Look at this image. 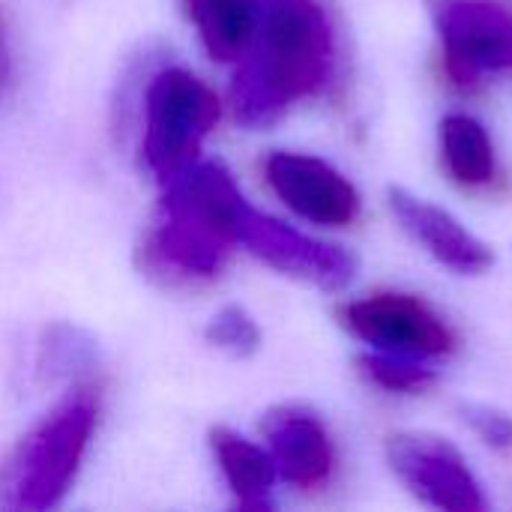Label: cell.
Returning a JSON list of instances; mask_svg holds the SVG:
<instances>
[{
    "mask_svg": "<svg viewBox=\"0 0 512 512\" xmlns=\"http://www.w3.org/2000/svg\"><path fill=\"white\" fill-rule=\"evenodd\" d=\"M165 183L156 225L141 246L144 270L165 285L207 282L219 276L237 246V225L249 201L219 162H192Z\"/></svg>",
    "mask_w": 512,
    "mask_h": 512,
    "instance_id": "obj_2",
    "label": "cell"
},
{
    "mask_svg": "<svg viewBox=\"0 0 512 512\" xmlns=\"http://www.w3.org/2000/svg\"><path fill=\"white\" fill-rule=\"evenodd\" d=\"M264 438L270 444V459L276 474L297 489H315L327 483L333 471V444L324 423L294 405L273 408L264 423Z\"/></svg>",
    "mask_w": 512,
    "mask_h": 512,
    "instance_id": "obj_11",
    "label": "cell"
},
{
    "mask_svg": "<svg viewBox=\"0 0 512 512\" xmlns=\"http://www.w3.org/2000/svg\"><path fill=\"white\" fill-rule=\"evenodd\" d=\"M210 447L216 453V462L243 510H270V492L276 483V465L270 453L255 447L252 441L240 438L231 429H213Z\"/></svg>",
    "mask_w": 512,
    "mask_h": 512,
    "instance_id": "obj_12",
    "label": "cell"
},
{
    "mask_svg": "<svg viewBox=\"0 0 512 512\" xmlns=\"http://www.w3.org/2000/svg\"><path fill=\"white\" fill-rule=\"evenodd\" d=\"M270 189L303 219L315 225H351L360 213V195L354 183L318 156L306 153H270L264 162Z\"/></svg>",
    "mask_w": 512,
    "mask_h": 512,
    "instance_id": "obj_9",
    "label": "cell"
},
{
    "mask_svg": "<svg viewBox=\"0 0 512 512\" xmlns=\"http://www.w3.org/2000/svg\"><path fill=\"white\" fill-rule=\"evenodd\" d=\"M339 324L375 351L405 357H444L456 348L450 324L414 294L381 291L339 306Z\"/></svg>",
    "mask_w": 512,
    "mask_h": 512,
    "instance_id": "obj_6",
    "label": "cell"
},
{
    "mask_svg": "<svg viewBox=\"0 0 512 512\" xmlns=\"http://www.w3.org/2000/svg\"><path fill=\"white\" fill-rule=\"evenodd\" d=\"M6 81H9V51H6L3 36H0V93H3Z\"/></svg>",
    "mask_w": 512,
    "mask_h": 512,
    "instance_id": "obj_19",
    "label": "cell"
},
{
    "mask_svg": "<svg viewBox=\"0 0 512 512\" xmlns=\"http://www.w3.org/2000/svg\"><path fill=\"white\" fill-rule=\"evenodd\" d=\"M219 120L216 93L192 72L162 69L147 87L144 159L159 180L189 168L201 141Z\"/></svg>",
    "mask_w": 512,
    "mask_h": 512,
    "instance_id": "obj_4",
    "label": "cell"
},
{
    "mask_svg": "<svg viewBox=\"0 0 512 512\" xmlns=\"http://www.w3.org/2000/svg\"><path fill=\"white\" fill-rule=\"evenodd\" d=\"M96 426V399L78 390L27 441L9 465L12 504L21 510H48L69 492Z\"/></svg>",
    "mask_w": 512,
    "mask_h": 512,
    "instance_id": "obj_3",
    "label": "cell"
},
{
    "mask_svg": "<svg viewBox=\"0 0 512 512\" xmlns=\"http://www.w3.org/2000/svg\"><path fill=\"white\" fill-rule=\"evenodd\" d=\"M237 243L246 246L255 258H261L273 270L309 282L321 291L348 288L360 267L354 252L336 243L315 240L267 213H258L249 204L237 225Z\"/></svg>",
    "mask_w": 512,
    "mask_h": 512,
    "instance_id": "obj_8",
    "label": "cell"
},
{
    "mask_svg": "<svg viewBox=\"0 0 512 512\" xmlns=\"http://www.w3.org/2000/svg\"><path fill=\"white\" fill-rule=\"evenodd\" d=\"M462 420L495 450H510L512 447V417L501 408L468 402L462 405Z\"/></svg>",
    "mask_w": 512,
    "mask_h": 512,
    "instance_id": "obj_18",
    "label": "cell"
},
{
    "mask_svg": "<svg viewBox=\"0 0 512 512\" xmlns=\"http://www.w3.org/2000/svg\"><path fill=\"white\" fill-rule=\"evenodd\" d=\"M387 201L402 231L417 246H423L441 267L459 276H480L495 264L492 246L471 234L450 210L417 198L402 186H390Z\"/></svg>",
    "mask_w": 512,
    "mask_h": 512,
    "instance_id": "obj_10",
    "label": "cell"
},
{
    "mask_svg": "<svg viewBox=\"0 0 512 512\" xmlns=\"http://www.w3.org/2000/svg\"><path fill=\"white\" fill-rule=\"evenodd\" d=\"M231 84L234 114L249 129L273 126L291 102L321 90L336 39L321 0H261L258 33Z\"/></svg>",
    "mask_w": 512,
    "mask_h": 512,
    "instance_id": "obj_1",
    "label": "cell"
},
{
    "mask_svg": "<svg viewBox=\"0 0 512 512\" xmlns=\"http://www.w3.org/2000/svg\"><path fill=\"white\" fill-rule=\"evenodd\" d=\"M387 462L402 486L423 504L447 512H483V489L465 456L444 438L396 432L387 438Z\"/></svg>",
    "mask_w": 512,
    "mask_h": 512,
    "instance_id": "obj_7",
    "label": "cell"
},
{
    "mask_svg": "<svg viewBox=\"0 0 512 512\" xmlns=\"http://www.w3.org/2000/svg\"><path fill=\"white\" fill-rule=\"evenodd\" d=\"M96 363V345L87 333L57 324L45 333L42 348H39V372L42 378H72Z\"/></svg>",
    "mask_w": 512,
    "mask_h": 512,
    "instance_id": "obj_16",
    "label": "cell"
},
{
    "mask_svg": "<svg viewBox=\"0 0 512 512\" xmlns=\"http://www.w3.org/2000/svg\"><path fill=\"white\" fill-rule=\"evenodd\" d=\"M441 159L450 177L462 186H483L495 177V147L480 120L447 114L438 126Z\"/></svg>",
    "mask_w": 512,
    "mask_h": 512,
    "instance_id": "obj_14",
    "label": "cell"
},
{
    "mask_svg": "<svg viewBox=\"0 0 512 512\" xmlns=\"http://www.w3.org/2000/svg\"><path fill=\"white\" fill-rule=\"evenodd\" d=\"M204 48L216 60H240L261 21V0H183Z\"/></svg>",
    "mask_w": 512,
    "mask_h": 512,
    "instance_id": "obj_13",
    "label": "cell"
},
{
    "mask_svg": "<svg viewBox=\"0 0 512 512\" xmlns=\"http://www.w3.org/2000/svg\"><path fill=\"white\" fill-rule=\"evenodd\" d=\"M357 369L360 375L387 390V393H402V396H417L426 393L438 375L435 369L423 366L417 357H405V354H390V351H369L357 357Z\"/></svg>",
    "mask_w": 512,
    "mask_h": 512,
    "instance_id": "obj_15",
    "label": "cell"
},
{
    "mask_svg": "<svg viewBox=\"0 0 512 512\" xmlns=\"http://www.w3.org/2000/svg\"><path fill=\"white\" fill-rule=\"evenodd\" d=\"M426 9L459 84L512 72V0H426Z\"/></svg>",
    "mask_w": 512,
    "mask_h": 512,
    "instance_id": "obj_5",
    "label": "cell"
},
{
    "mask_svg": "<svg viewBox=\"0 0 512 512\" xmlns=\"http://www.w3.org/2000/svg\"><path fill=\"white\" fill-rule=\"evenodd\" d=\"M207 342L231 357H252L261 348V330L240 306H225L204 330Z\"/></svg>",
    "mask_w": 512,
    "mask_h": 512,
    "instance_id": "obj_17",
    "label": "cell"
}]
</instances>
